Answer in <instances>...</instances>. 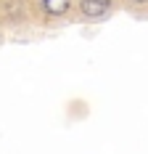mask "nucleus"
I'll return each instance as SVG.
<instances>
[{
    "mask_svg": "<svg viewBox=\"0 0 148 154\" xmlns=\"http://www.w3.org/2000/svg\"><path fill=\"white\" fill-rule=\"evenodd\" d=\"M117 3L119 0H77L74 14L82 21H101V19H108L114 14Z\"/></svg>",
    "mask_w": 148,
    "mask_h": 154,
    "instance_id": "nucleus-1",
    "label": "nucleus"
},
{
    "mask_svg": "<svg viewBox=\"0 0 148 154\" xmlns=\"http://www.w3.org/2000/svg\"><path fill=\"white\" fill-rule=\"evenodd\" d=\"M34 16L32 0H0V19L8 24H27Z\"/></svg>",
    "mask_w": 148,
    "mask_h": 154,
    "instance_id": "nucleus-2",
    "label": "nucleus"
},
{
    "mask_svg": "<svg viewBox=\"0 0 148 154\" xmlns=\"http://www.w3.org/2000/svg\"><path fill=\"white\" fill-rule=\"evenodd\" d=\"M37 14L40 19H48V21H56V19H66V16L74 14L77 8V0H37Z\"/></svg>",
    "mask_w": 148,
    "mask_h": 154,
    "instance_id": "nucleus-3",
    "label": "nucleus"
},
{
    "mask_svg": "<svg viewBox=\"0 0 148 154\" xmlns=\"http://www.w3.org/2000/svg\"><path fill=\"white\" fill-rule=\"evenodd\" d=\"M119 3H124L130 11H135V14H143V11H148V0H119Z\"/></svg>",
    "mask_w": 148,
    "mask_h": 154,
    "instance_id": "nucleus-4",
    "label": "nucleus"
},
{
    "mask_svg": "<svg viewBox=\"0 0 148 154\" xmlns=\"http://www.w3.org/2000/svg\"><path fill=\"white\" fill-rule=\"evenodd\" d=\"M0 35H3V29H0Z\"/></svg>",
    "mask_w": 148,
    "mask_h": 154,
    "instance_id": "nucleus-5",
    "label": "nucleus"
}]
</instances>
